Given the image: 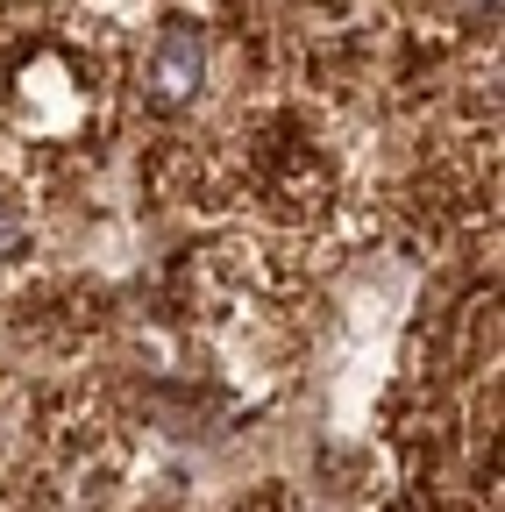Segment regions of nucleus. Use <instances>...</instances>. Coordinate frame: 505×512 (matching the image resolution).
I'll list each match as a JSON object with an SVG mask.
<instances>
[{
    "mask_svg": "<svg viewBox=\"0 0 505 512\" xmlns=\"http://www.w3.org/2000/svg\"><path fill=\"white\" fill-rule=\"evenodd\" d=\"M207 29L200 22H164V36L150 43V107L157 114H178V107H193L200 86H207Z\"/></svg>",
    "mask_w": 505,
    "mask_h": 512,
    "instance_id": "nucleus-1",
    "label": "nucleus"
},
{
    "mask_svg": "<svg viewBox=\"0 0 505 512\" xmlns=\"http://www.w3.org/2000/svg\"><path fill=\"white\" fill-rule=\"evenodd\" d=\"M22 249H29V214L8 200V192H0V264H15Z\"/></svg>",
    "mask_w": 505,
    "mask_h": 512,
    "instance_id": "nucleus-2",
    "label": "nucleus"
}]
</instances>
